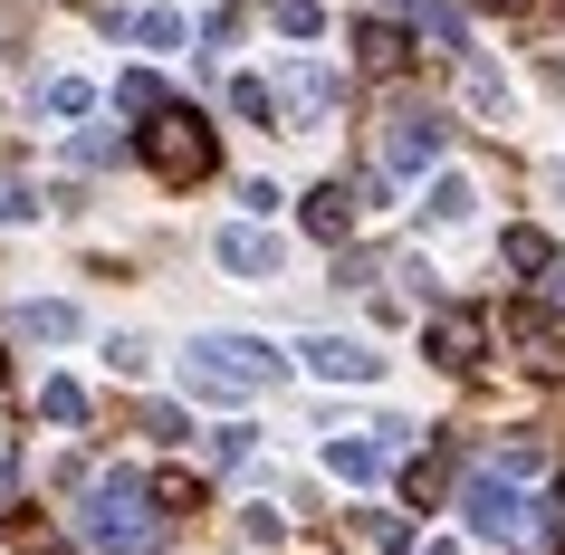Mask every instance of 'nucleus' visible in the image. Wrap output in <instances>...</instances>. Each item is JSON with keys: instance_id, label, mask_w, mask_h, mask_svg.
<instances>
[{"instance_id": "f257e3e1", "label": "nucleus", "mask_w": 565, "mask_h": 555, "mask_svg": "<svg viewBox=\"0 0 565 555\" xmlns=\"http://www.w3.org/2000/svg\"><path fill=\"white\" fill-rule=\"evenodd\" d=\"M278 374H288V354L259 345V335H192L182 345V393L192 403H259Z\"/></svg>"}, {"instance_id": "f03ea898", "label": "nucleus", "mask_w": 565, "mask_h": 555, "mask_svg": "<svg viewBox=\"0 0 565 555\" xmlns=\"http://www.w3.org/2000/svg\"><path fill=\"white\" fill-rule=\"evenodd\" d=\"M77 526H87L96 555H153L163 546V508L145 498L135 469H106V479L87 489V508H77Z\"/></svg>"}, {"instance_id": "7ed1b4c3", "label": "nucleus", "mask_w": 565, "mask_h": 555, "mask_svg": "<svg viewBox=\"0 0 565 555\" xmlns=\"http://www.w3.org/2000/svg\"><path fill=\"white\" fill-rule=\"evenodd\" d=\"M135 153H145V173L173 182V192H192V182L221 173V135H211L192 106H153V116L135 125Z\"/></svg>"}, {"instance_id": "20e7f679", "label": "nucleus", "mask_w": 565, "mask_h": 555, "mask_svg": "<svg viewBox=\"0 0 565 555\" xmlns=\"http://www.w3.org/2000/svg\"><path fill=\"white\" fill-rule=\"evenodd\" d=\"M460 517H470L479 536H518V526H527V489L499 479V469H470V479H460Z\"/></svg>"}, {"instance_id": "39448f33", "label": "nucleus", "mask_w": 565, "mask_h": 555, "mask_svg": "<svg viewBox=\"0 0 565 555\" xmlns=\"http://www.w3.org/2000/svg\"><path fill=\"white\" fill-rule=\"evenodd\" d=\"M431 163H441V116L431 106H403L384 125V173H431Z\"/></svg>"}, {"instance_id": "423d86ee", "label": "nucleus", "mask_w": 565, "mask_h": 555, "mask_svg": "<svg viewBox=\"0 0 565 555\" xmlns=\"http://www.w3.org/2000/svg\"><path fill=\"white\" fill-rule=\"evenodd\" d=\"M211 259L231 268V278H249V288H268V278H278V268H288V249H278V239H268L259 221H231V231L211 239Z\"/></svg>"}, {"instance_id": "0eeeda50", "label": "nucleus", "mask_w": 565, "mask_h": 555, "mask_svg": "<svg viewBox=\"0 0 565 555\" xmlns=\"http://www.w3.org/2000/svg\"><path fill=\"white\" fill-rule=\"evenodd\" d=\"M307 374L317 383H384V354L374 345H355V335H307Z\"/></svg>"}, {"instance_id": "6e6552de", "label": "nucleus", "mask_w": 565, "mask_h": 555, "mask_svg": "<svg viewBox=\"0 0 565 555\" xmlns=\"http://www.w3.org/2000/svg\"><path fill=\"white\" fill-rule=\"evenodd\" d=\"M422 345H431V364H441V374H470L479 354H489V325H479L470 307H450V317H431V335H422Z\"/></svg>"}, {"instance_id": "1a4fd4ad", "label": "nucleus", "mask_w": 565, "mask_h": 555, "mask_svg": "<svg viewBox=\"0 0 565 555\" xmlns=\"http://www.w3.org/2000/svg\"><path fill=\"white\" fill-rule=\"evenodd\" d=\"M403 58H413V30L403 20H355V67L364 77H403Z\"/></svg>"}, {"instance_id": "9d476101", "label": "nucleus", "mask_w": 565, "mask_h": 555, "mask_svg": "<svg viewBox=\"0 0 565 555\" xmlns=\"http://www.w3.org/2000/svg\"><path fill=\"white\" fill-rule=\"evenodd\" d=\"M345 231H355V192H345V182H317V192H307V239L345 249Z\"/></svg>"}, {"instance_id": "9b49d317", "label": "nucleus", "mask_w": 565, "mask_h": 555, "mask_svg": "<svg viewBox=\"0 0 565 555\" xmlns=\"http://www.w3.org/2000/svg\"><path fill=\"white\" fill-rule=\"evenodd\" d=\"M327 479H345V489L384 479V440H364V431H335V440H327Z\"/></svg>"}, {"instance_id": "f8f14e48", "label": "nucleus", "mask_w": 565, "mask_h": 555, "mask_svg": "<svg viewBox=\"0 0 565 555\" xmlns=\"http://www.w3.org/2000/svg\"><path fill=\"white\" fill-rule=\"evenodd\" d=\"M125 39H135V49H153V58H173L182 39H192V20H182V10H135V20H125Z\"/></svg>"}, {"instance_id": "ddd939ff", "label": "nucleus", "mask_w": 565, "mask_h": 555, "mask_svg": "<svg viewBox=\"0 0 565 555\" xmlns=\"http://www.w3.org/2000/svg\"><path fill=\"white\" fill-rule=\"evenodd\" d=\"M10 325H20V335H39V345H67V335H77V307H67V297H30Z\"/></svg>"}, {"instance_id": "4468645a", "label": "nucleus", "mask_w": 565, "mask_h": 555, "mask_svg": "<svg viewBox=\"0 0 565 555\" xmlns=\"http://www.w3.org/2000/svg\"><path fill=\"white\" fill-rule=\"evenodd\" d=\"M470 211H479V182L470 173H441V182H431V221H441V231H460Z\"/></svg>"}, {"instance_id": "2eb2a0df", "label": "nucleus", "mask_w": 565, "mask_h": 555, "mask_svg": "<svg viewBox=\"0 0 565 555\" xmlns=\"http://www.w3.org/2000/svg\"><path fill=\"white\" fill-rule=\"evenodd\" d=\"M231 116L239 125H278V87L268 77H231Z\"/></svg>"}, {"instance_id": "dca6fc26", "label": "nucleus", "mask_w": 565, "mask_h": 555, "mask_svg": "<svg viewBox=\"0 0 565 555\" xmlns=\"http://www.w3.org/2000/svg\"><path fill=\"white\" fill-rule=\"evenodd\" d=\"M499 268H518V278H536V268H556L546 231H508V239H499Z\"/></svg>"}, {"instance_id": "f3484780", "label": "nucleus", "mask_w": 565, "mask_h": 555, "mask_svg": "<svg viewBox=\"0 0 565 555\" xmlns=\"http://www.w3.org/2000/svg\"><path fill=\"white\" fill-rule=\"evenodd\" d=\"M39 412H49V421H67V431H77V421H87V383H67V374H49V383H39Z\"/></svg>"}, {"instance_id": "a211bd4d", "label": "nucleus", "mask_w": 565, "mask_h": 555, "mask_svg": "<svg viewBox=\"0 0 565 555\" xmlns=\"http://www.w3.org/2000/svg\"><path fill=\"white\" fill-rule=\"evenodd\" d=\"M39 106H49L58 125H77V116H96V87H87V77H49V96H39Z\"/></svg>"}, {"instance_id": "6ab92c4d", "label": "nucleus", "mask_w": 565, "mask_h": 555, "mask_svg": "<svg viewBox=\"0 0 565 555\" xmlns=\"http://www.w3.org/2000/svg\"><path fill=\"white\" fill-rule=\"evenodd\" d=\"M116 106H125V116H153V106H173V96H163L153 67H135V77H116Z\"/></svg>"}, {"instance_id": "aec40b11", "label": "nucleus", "mask_w": 565, "mask_h": 555, "mask_svg": "<svg viewBox=\"0 0 565 555\" xmlns=\"http://www.w3.org/2000/svg\"><path fill=\"white\" fill-rule=\"evenodd\" d=\"M470 106H479V116H508V106H518V87H508L499 67H479V58H470Z\"/></svg>"}, {"instance_id": "412c9836", "label": "nucleus", "mask_w": 565, "mask_h": 555, "mask_svg": "<svg viewBox=\"0 0 565 555\" xmlns=\"http://www.w3.org/2000/svg\"><path fill=\"white\" fill-rule=\"evenodd\" d=\"M450 489V460H441V450H431V460H413V469H403V498H413V508H431V498H441Z\"/></svg>"}, {"instance_id": "4be33fe9", "label": "nucleus", "mask_w": 565, "mask_h": 555, "mask_svg": "<svg viewBox=\"0 0 565 555\" xmlns=\"http://www.w3.org/2000/svg\"><path fill=\"white\" fill-rule=\"evenodd\" d=\"M278 39H327V0H278Z\"/></svg>"}, {"instance_id": "5701e85b", "label": "nucleus", "mask_w": 565, "mask_h": 555, "mask_svg": "<svg viewBox=\"0 0 565 555\" xmlns=\"http://www.w3.org/2000/svg\"><path fill=\"white\" fill-rule=\"evenodd\" d=\"M153 508H163V517H182V508H202V479H182V469H163V479H153Z\"/></svg>"}, {"instance_id": "b1692460", "label": "nucleus", "mask_w": 565, "mask_h": 555, "mask_svg": "<svg viewBox=\"0 0 565 555\" xmlns=\"http://www.w3.org/2000/svg\"><path fill=\"white\" fill-rule=\"evenodd\" d=\"M288 96H298V106H335L345 87H335V67H298V77H288Z\"/></svg>"}, {"instance_id": "393cba45", "label": "nucleus", "mask_w": 565, "mask_h": 555, "mask_svg": "<svg viewBox=\"0 0 565 555\" xmlns=\"http://www.w3.org/2000/svg\"><path fill=\"white\" fill-rule=\"evenodd\" d=\"M106 364H116L125 383H145V374H153V345H145V335H116V345H106Z\"/></svg>"}, {"instance_id": "a878e982", "label": "nucleus", "mask_w": 565, "mask_h": 555, "mask_svg": "<svg viewBox=\"0 0 565 555\" xmlns=\"http://www.w3.org/2000/svg\"><path fill=\"white\" fill-rule=\"evenodd\" d=\"M0 221H39V192L20 173H0Z\"/></svg>"}, {"instance_id": "bb28decb", "label": "nucleus", "mask_w": 565, "mask_h": 555, "mask_svg": "<svg viewBox=\"0 0 565 555\" xmlns=\"http://www.w3.org/2000/svg\"><path fill=\"white\" fill-rule=\"evenodd\" d=\"M422 39H431V49H460L470 30H460V10H422Z\"/></svg>"}, {"instance_id": "cd10ccee", "label": "nucleus", "mask_w": 565, "mask_h": 555, "mask_svg": "<svg viewBox=\"0 0 565 555\" xmlns=\"http://www.w3.org/2000/svg\"><path fill=\"white\" fill-rule=\"evenodd\" d=\"M116 153H125L116 135H77V145H67V163H87V173H96V163H116Z\"/></svg>"}, {"instance_id": "c85d7f7f", "label": "nucleus", "mask_w": 565, "mask_h": 555, "mask_svg": "<svg viewBox=\"0 0 565 555\" xmlns=\"http://www.w3.org/2000/svg\"><path fill=\"white\" fill-rule=\"evenodd\" d=\"M211 460H221V469H239V460H249V421H231V431H211Z\"/></svg>"}, {"instance_id": "c756f323", "label": "nucleus", "mask_w": 565, "mask_h": 555, "mask_svg": "<svg viewBox=\"0 0 565 555\" xmlns=\"http://www.w3.org/2000/svg\"><path fill=\"white\" fill-rule=\"evenodd\" d=\"M288 202V192H278V182H239V211H249V221H268V211Z\"/></svg>"}, {"instance_id": "7c9ffc66", "label": "nucleus", "mask_w": 565, "mask_h": 555, "mask_svg": "<svg viewBox=\"0 0 565 555\" xmlns=\"http://www.w3.org/2000/svg\"><path fill=\"white\" fill-rule=\"evenodd\" d=\"M546 288H536V317H565V268H536Z\"/></svg>"}, {"instance_id": "2f4dec72", "label": "nucleus", "mask_w": 565, "mask_h": 555, "mask_svg": "<svg viewBox=\"0 0 565 555\" xmlns=\"http://www.w3.org/2000/svg\"><path fill=\"white\" fill-rule=\"evenodd\" d=\"M413 555H460V546H450V536H422V546Z\"/></svg>"}, {"instance_id": "473e14b6", "label": "nucleus", "mask_w": 565, "mask_h": 555, "mask_svg": "<svg viewBox=\"0 0 565 555\" xmlns=\"http://www.w3.org/2000/svg\"><path fill=\"white\" fill-rule=\"evenodd\" d=\"M10 479H20V450H0V489H10Z\"/></svg>"}, {"instance_id": "72a5a7b5", "label": "nucleus", "mask_w": 565, "mask_h": 555, "mask_svg": "<svg viewBox=\"0 0 565 555\" xmlns=\"http://www.w3.org/2000/svg\"><path fill=\"white\" fill-rule=\"evenodd\" d=\"M0 374H10V354H0Z\"/></svg>"}]
</instances>
